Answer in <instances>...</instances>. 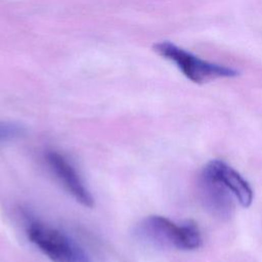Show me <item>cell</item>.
Masks as SVG:
<instances>
[{"mask_svg":"<svg viewBox=\"0 0 262 262\" xmlns=\"http://www.w3.org/2000/svg\"><path fill=\"white\" fill-rule=\"evenodd\" d=\"M134 232L139 241L164 249L196 250L203 242L200 229L194 223L178 224L159 215L143 218L136 225Z\"/></svg>","mask_w":262,"mask_h":262,"instance_id":"6da1fadb","label":"cell"},{"mask_svg":"<svg viewBox=\"0 0 262 262\" xmlns=\"http://www.w3.org/2000/svg\"><path fill=\"white\" fill-rule=\"evenodd\" d=\"M31 243L52 262H91L85 250L66 232L40 222L28 225Z\"/></svg>","mask_w":262,"mask_h":262,"instance_id":"3957f363","label":"cell"},{"mask_svg":"<svg viewBox=\"0 0 262 262\" xmlns=\"http://www.w3.org/2000/svg\"><path fill=\"white\" fill-rule=\"evenodd\" d=\"M46 165L62 187L81 205L91 208L93 198L73 165L59 152L48 150L44 155Z\"/></svg>","mask_w":262,"mask_h":262,"instance_id":"5b68a950","label":"cell"},{"mask_svg":"<svg viewBox=\"0 0 262 262\" xmlns=\"http://www.w3.org/2000/svg\"><path fill=\"white\" fill-rule=\"evenodd\" d=\"M198 184L200 199L205 209L214 217L229 219L237 202L229 187L206 168L203 169Z\"/></svg>","mask_w":262,"mask_h":262,"instance_id":"277c9868","label":"cell"},{"mask_svg":"<svg viewBox=\"0 0 262 262\" xmlns=\"http://www.w3.org/2000/svg\"><path fill=\"white\" fill-rule=\"evenodd\" d=\"M205 168L229 187L242 207L248 208L251 206L254 198L253 190L237 171L220 160L210 161Z\"/></svg>","mask_w":262,"mask_h":262,"instance_id":"8992f818","label":"cell"},{"mask_svg":"<svg viewBox=\"0 0 262 262\" xmlns=\"http://www.w3.org/2000/svg\"><path fill=\"white\" fill-rule=\"evenodd\" d=\"M154 50L162 57L175 63L181 73L195 84L208 83L219 78L238 76L236 70L204 60L170 41L156 43Z\"/></svg>","mask_w":262,"mask_h":262,"instance_id":"7a4b0ae2","label":"cell"},{"mask_svg":"<svg viewBox=\"0 0 262 262\" xmlns=\"http://www.w3.org/2000/svg\"><path fill=\"white\" fill-rule=\"evenodd\" d=\"M25 133V128L11 121H0V143L18 138Z\"/></svg>","mask_w":262,"mask_h":262,"instance_id":"52a82bcc","label":"cell"}]
</instances>
